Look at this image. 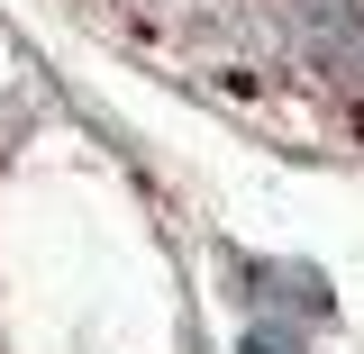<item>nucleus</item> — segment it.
Segmentation results:
<instances>
[{"instance_id":"nucleus-1","label":"nucleus","mask_w":364,"mask_h":354,"mask_svg":"<svg viewBox=\"0 0 364 354\" xmlns=\"http://www.w3.org/2000/svg\"><path fill=\"white\" fill-rule=\"evenodd\" d=\"M273 55L337 91H364V0H264Z\"/></svg>"},{"instance_id":"nucleus-2","label":"nucleus","mask_w":364,"mask_h":354,"mask_svg":"<svg viewBox=\"0 0 364 354\" xmlns=\"http://www.w3.org/2000/svg\"><path fill=\"white\" fill-rule=\"evenodd\" d=\"M237 354H310V345H301V327H291V318H255V327L237 336Z\"/></svg>"},{"instance_id":"nucleus-3","label":"nucleus","mask_w":364,"mask_h":354,"mask_svg":"<svg viewBox=\"0 0 364 354\" xmlns=\"http://www.w3.org/2000/svg\"><path fill=\"white\" fill-rule=\"evenodd\" d=\"M128 9H173V0H128Z\"/></svg>"}]
</instances>
